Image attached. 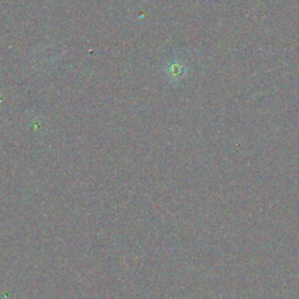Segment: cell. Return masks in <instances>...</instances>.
I'll list each match as a JSON object with an SVG mask.
<instances>
[{"mask_svg":"<svg viewBox=\"0 0 299 299\" xmlns=\"http://www.w3.org/2000/svg\"><path fill=\"white\" fill-rule=\"evenodd\" d=\"M166 73H167V76H169L171 80L180 81L186 76L187 67L185 65V63L181 62L180 60H174L167 65Z\"/></svg>","mask_w":299,"mask_h":299,"instance_id":"1","label":"cell"}]
</instances>
